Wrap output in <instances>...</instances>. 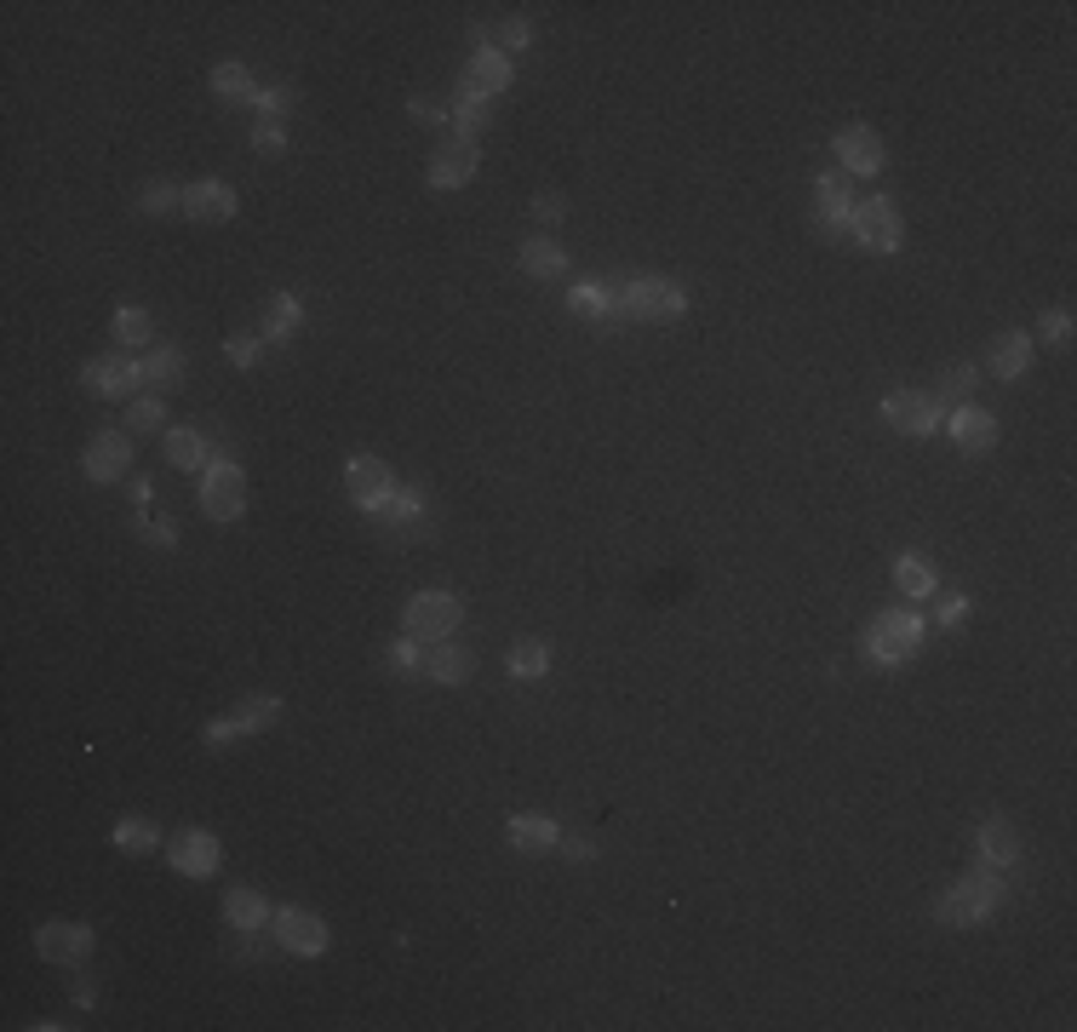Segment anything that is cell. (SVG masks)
<instances>
[{"instance_id": "obj_10", "label": "cell", "mask_w": 1077, "mask_h": 1032, "mask_svg": "<svg viewBox=\"0 0 1077 1032\" xmlns=\"http://www.w3.org/2000/svg\"><path fill=\"white\" fill-rule=\"evenodd\" d=\"M814 218L825 236H849V218H854V195H849V178H814Z\"/></svg>"}, {"instance_id": "obj_17", "label": "cell", "mask_w": 1077, "mask_h": 1032, "mask_svg": "<svg viewBox=\"0 0 1077 1032\" xmlns=\"http://www.w3.org/2000/svg\"><path fill=\"white\" fill-rule=\"evenodd\" d=\"M86 390L92 396H126L132 385H139V361H126V356H98V361H86Z\"/></svg>"}, {"instance_id": "obj_31", "label": "cell", "mask_w": 1077, "mask_h": 1032, "mask_svg": "<svg viewBox=\"0 0 1077 1032\" xmlns=\"http://www.w3.org/2000/svg\"><path fill=\"white\" fill-rule=\"evenodd\" d=\"M424 672H430L435 683H464V677H470V654L453 648V643H435V654H424Z\"/></svg>"}, {"instance_id": "obj_27", "label": "cell", "mask_w": 1077, "mask_h": 1032, "mask_svg": "<svg viewBox=\"0 0 1077 1032\" xmlns=\"http://www.w3.org/2000/svg\"><path fill=\"white\" fill-rule=\"evenodd\" d=\"M522 270H527V276H562V270H567V253H562L551 236H527V242H522Z\"/></svg>"}, {"instance_id": "obj_3", "label": "cell", "mask_w": 1077, "mask_h": 1032, "mask_svg": "<svg viewBox=\"0 0 1077 1032\" xmlns=\"http://www.w3.org/2000/svg\"><path fill=\"white\" fill-rule=\"evenodd\" d=\"M201 511H207L213 522H235L247 511V477L235 471L229 459L207 464V477H201Z\"/></svg>"}, {"instance_id": "obj_32", "label": "cell", "mask_w": 1077, "mask_h": 1032, "mask_svg": "<svg viewBox=\"0 0 1077 1032\" xmlns=\"http://www.w3.org/2000/svg\"><path fill=\"white\" fill-rule=\"evenodd\" d=\"M894 585L905 591V596H934V569L923 556H900L894 562Z\"/></svg>"}, {"instance_id": "obj_45", "label": "cell", "mask_w": 1077, "mask_h": 1032, "mask_svg": "<svg viewBox=\"0 0 1077 1032\" xmlns=\"http://www.w3.org/2000/svg\"><path fill=\"white\" fill-rule=\"evenodd\" d=\"M390 665H396V672H413V665H419V648H413V637H401V643L390 648Z\"/></svg>"}, {"instance_id": "obj_49", "label": "cell", "mask_w": 1077, "mask_h": 1032, "mask_svg": "<svg viewBox=\"0 0 1077 1032\" xmlns=\"http://www.w3.org/2000/svg\"><path fill=\"white\" fill-rule=\"evenodd\" d=\"M144 540H150V545H178V528H166V522H144Z\"/></svg>"}, {"instance_id": "obj_11", "label": "cell", "mask_w": 1077, "mask_h": 1032, "mask_svg": "<svg viewBox=\"0 0 1077 1032\" xmlns=\"http://www.w3.org/2000/svg\"><path fill=\"white\" fill-rule=\"evenodd\" d=\"M132 471V442L121 437V430H98V437L86 442V477L92 482H121Z\"/></svg>"}, {"instance_id": "obj_29", "label": "cell", "mask_w": 1077, "mask_h": 1032, "mask_svg": "<svg viewBox=\"0 0 1077 1032\" xmlns=\"http://www.w3.org/2000/svg\"><path fill=\"white\" fill-rule=\"evenodd\" d=\"M298 321H305V310H298V298H287V293H276V298H269V305L258 310L264 339H287V333H298Z\"/></svg>"}, {"instance_id": "obj_22", "label": "cell", "mask_w": 1077, "mask_h": 1032, "mask_svg": "<svg viewBox=\"0 0 1077 1032\" xmlns=\"http://www.w3.org/2000/svg\"><path fill=\"white\" fill-rule=\"evenodd\" d=\"M281 706L276 701H253L242 717H224V723H207V746H224V740H235V735H253V728H264L269 717H276Z\"/></svg>"}, {"instance_id": "obj_43", "label": "cell", "mask_w": 1077, "mask_h": 1032, "mask_svg": "<svg viewBox=\"0 0 1077 1032\" xmlns=\"http://www.w3.org/2000/svg\"><path fill=\"white\" fill-rule=\"evenodd\" d=\"M258 339H264V333H235V339H229V361H242V368H247V361H258Z\"/></svg>"}, {"instance_id": "obj_47", "label": "cell", "mask_w": 1077, "mask_h": 1032, "mask_svg": "<svg viewBox=\"0 0 1077 1032\" xmlns=\"http://www.w3.org/2000/svg\"><path fill=\"white\" fill-rule=\"evenodd\" d=\"M413 115H419V121H453L448 104H435V98H413Z\"/></svg>"}, {"instance_id": "obj_50", "label": "cell", "mask_w": 1077, "mask_h": 1032, "mask_svg": "<svg viewBox=\"0 0 1077 1032\" xmlns=\"http://www.w3.org/2000/svg\"><path fill=\"white\" fill-rule=\"evenodd\" d=\"M258 110H269V115H281V110H287V92H281V86H269V92H258Z\"/></svg>"}, {"instance_id": "obj_13", "label": "cell", "mask_w": 1077, "mask_h": 1032, "mask_svg": "<svg viewBox=\"0 0 1077 1032\" xmlns=\"http://www.w3.org/2000/svg\"><path fill=\"white\" fill-rule=\"evenodd\" d=\"M470 178H476V144H470V139H448L442 150L430 155V184L435 190H459Z\"/></svg>"}, {"instance_id": "obj_46", "label": "cell", "mask_w": 1077, "mask_h": 1032, "mask_svg": "<svg viewBox=\"0 0 1077 1032\" xmlns=\"http://www.w3.org/2000/svg\"><path fill=\"white\" fill-rule=\"evenodd\" d=\"M499 35H504V47L516 52V47H527V35H533V29H527V18H511V23L499 29Z\"/></svg>"}, {"instance_id": "obj_1", "label": "cell", "mask_w": 1077, "mask_h": 1032, "mask_svg": "<svg viewBox=\"0 0 1077 1032\" xmlns=\"http://www.w3.org/2000/svg\"><path fill=\"white\" fill-rule=\"evenodd\" d=\"M917 643H923V620L917 614H905V609H889V614H878L865 625V654L878 660V665H900V660H912L917 654Z\"/></svg>"}, {"instance_id": "obj_24", "label": "cell", "mask_w": 1077, "mask_h": 1032, "mask_svg": "<svg viewBox=\"0 0 1077 1032\" xmlns=\"http://www.w3.org/2000/svg\"><path fill=\"white\" fill-rule=\"evenodd\" d=\"M1026 361H1032V339H1026V333H997V345H992V374H997V379H1020Z\"/></svg>"}, {"instance_id": "obj_5", "label": "cell", "mask_w": 1077, "mask_h": 1032, "mask_svg": "<svg viewBox=\"0 0 1077 1032\" xmlns=\"http://www.w3.org/2000/svg\"><path fill=\"white\" fill-rule=\"evenodd\" d=\"M849 242H860L865 253H894L900 247V213H894V202H860L854 207V218H849Z\"/></svg>"}, {"instance_id": "obj_20", "label": "cell", "mask_w": 1077, "mask_h": 1032, "mask_svg": "<svg viewBox=\"0 0 1077 1032\" xmlns=\"http://www.w3.org/2000/svg\"><path fill=\"white\" fill-rule=\"evenodd\" d=\"M448 115H453V139H470V144H476V132L493 121V98L459 86V92H453V104H448Z\"/></svg>"}, {"instance_id": "obj_19", "label": "cell", "mask_w": 1077, "mask_h": 1032, "mask_svg": "<svg viewBox=\"0 0 1077 1032\" xmlns=\"http://www.w3.org/2000/svg\"><path fill=\"white\" fill-rule=\"evenodd\" d=\"M952 442H957L963 453H986V448H997V419L981 413V408H957V413H952Z\"/></svg>"}, {"instance_id": "obj_35", "label": "cell", "mask_w": 1077, "mask_h": 1032, "mask_svg": "<svg viewBox=\"0 0 1077 1032\" xmlns=\"http://www.w3.org/2000/svg\"><path fill=\"white\" fill-rule=\"evenodd\" d=\"M155 838H161V831H155L150 820H139V815H132V820H115V844H121V849H132V855H150V849H155Z\"/></svg>"}, {"instance_id": "obj_42", "label": "cell", "mask_w": 1077, "mask_h": 1032, "mask_svg": "<svg viewBox=\"0 0 1077 1032\" xmlns=\"http://www.w3.org/2000/svg\"><path fill=\"white\" fill-rule=\"evenodd\" d=\"M1043 339H1049V345H1066V339H1071V310H1049V316H1043Z\"/></svg>"}, {"instance_id": "obj_37", "label": "cell", "mask_w": 1077, "mask_h": 1032, "mask_svg": "<svg viewBox=\"0 0 1077 1032\" xmlns=\"http://www.w3.org/2000/svg\"><path fill=\"white\" fill-rule=\"evenodd\" d=\"M184 207V190H173V184H144V195H139V207L144 213H166V207Z\"/></svg>"}, {"instance_id": "obj_34", "label": "cell", "mask_w": 1077, "mask_h": 1032, "mask_svg": "<svg viewBox=\"0 0 1077 1032\" xmlns=\"http://www.w3.org/2000/svg\"><path fill=\"white\" fill-rule=\"evenodd\" d=\"M150 327H155V321H150V310H126V305H121V310H115V321H110V333H115V339H121L126 350H132V345H144V339H150Z\"/></svg>"}, {"instance_id": "obj_9", "label": "cell", "mask_w": 1077, "mask_h": 1032, "mask_svg": "<svg viewBox=\"0 0 1077 1032\" xmlns=\"http://www.w3.org/2000/svg\"><path fill=\"white\" fill-rule=\"evenodd\" d=\"M276 941L287 952H298V958H316L327 947V923L316 912H305V907H281L276 912Z\"/></svg>"}, {"instance_id": "obj_51", "label": "cell", "mask_w": 1077, "mask_h": 1032, "mask_svg": "<svg viewBox=\"0 0 1077 1032\" xmlns=\"http://www.w3.org/2000/svg\"><path fill=\"white\" fill-rule=\"evenodd\" d=\"M968 614V603H963V596H946V603H940V620H946V625H957Z\"/></svg>"}, {"instance_id": "obj_48", "label": "cell", "mask_w": 1077, "mask_h": 1032, "mask_svg": "<svg viewBox=\"0 0 1077 1032\" xmlns=\"http://www.w3.org/2000/svg\"><path fill=\"white\" fill-rule=\"evenodd\" d=\"M533 213L545 218V224H556L562 218V195H533Z\"/></svg>"}, {"instance_id": "obj_39", "label": "cell", "mask_w": 1077, "mask_h": 1032, "mask_svg": "<svg viewBox=\"0 0 1077 1032\" xmlns=\"http://www.w3.org/2000/svg\"><path fill=\"white\" fill-rule=\"evenodd\" d=\"M419 511H424V499H419V488H401V493L390 499V505H384V517H390V522H413Z\"/></svg>"}, {"instance_id": "obj_12", "label": "cell", "mask_w": 1077, "mask_h": 1032, "mask_svg": "<svg viewBox=\"0 0 1077 1032\" xmlns=\"http://www.w3.org/2000/svg\"><path fill=\"white\" fill-rule=\"evenodd\" d=\"M218 860H224V849H218L213 831H178V838H173V867L184 878H213Z\"/></svg>"}, {"instance_id": "obj_14", "label": "cell", "mask_w": 1077, "mask_h": 1032, "mask_svg": "<svg viewBox=\"0 0 1077 1032\" xmlns=\"http://www.w3.org/2000/svg\"><path fill=\"white\" fill-rule=\"evenodd\" d=\"M35 952L47 958V963H81L86 952H92V929L86 923H47L41 936H35Z\"/></svg>"}, {"instance_id": "obj_21", "label": "cell", "mask_w": 1077, "mask_h": 1032, "mask_svg": "<svg viewBox=\"0 0 1077 1032\" xmlns=\"http://www.w3.org/2000/svg\"><path fill=\"white\" fill-rule=\"evenodd\" d=\"M504 838H511L522 855H538V849H556V820H545V815H511V826H504Z\"/></svg>"}, {"instance_id": "obj_8", "label": "cell", "mask_w": 1077, "mask_h": 1032, "mask_svg": "<svg viewBox=\"0 0 1077 1032\" xmlns=\"http://www.w3.org/2000/svg\"><path fill=\"white\" fill-rule=\"evenodd\" d=\"M992 907H997V883L981 872V878H963V883L946 889V901H940V918L963 929V923H981Z\"/></svg>"}, {"instance_id": "obj_28", "label": "cell", "mask_w": 1077, "mask_h": 1032, "mask_svg": "<svg viewBox=\"0 0 1077 1032\" xmlns=\"http://www.w3.org/2000/svg\"><path fill=\"white\" fill-rule=\"evenodd\" d=\"M213 92L224 98V104H258V86L247 75V63H218V70H213Z\"/></svg>"}, {"instance_id": "obj_30", "label": "cell", "mask_w": 1077, "mask_h": 1032, "mask_svg": "<svg viewBox=\"0 0 1077 1032\" xmlns=\"http://www.w3.org/2000/svg\"><path fill=\"white\" fill-rule=\"evenodd\" d=\"M224 918H229V929H264V895L258 889H229L224 895Z\"/></svg>"}, {"instance_id": "obj_38", "label": "cell", "mask_w": 1077, "mask_h": 1032, "mask_svg": "<svg viewBox=\"0 0 1077 1032\" xmlns=\"http://www.w3.org/2000/svg\"><path fill=\"white\" fill-rule=\"evenodd\" d=\"M968 390H974V368H968V361H957V368L946 374V385H940V402H963Z\"/></svg>"}, {"instance_id": "obj_41", "label": "cell", "mask_w": 1077, "mask_h": 1032, "mask_svg": "<svg viewBox=\"0 0 1077 1032\" xmlns=\"http://www.w3.org/2000/svg\"><path fill=\"white\" fill-rule=\"evenodd\" d=\"M556 849H562L567 860H591V855H596V838H585V831H562Z\"/></svg>"}, {"instance_id": "obj_6", "label": "cell", "mask_w": 1077, "mask_h": 1032, "mask_svg": "<svg viewBox=\"0 0 1077 1032\" xmlns=\"http://www.w3.org/2000/svg\"><path fill=\"white\" fill-rule=\"evenodd\" d=\"M345 482H350V499H356L361 511H384L390 499H396L390 464H384V459H373V453H356V459L345 464Z\"/></svg>"}, {"instance_id": "obj_25", "label": "cell", "mask_w": 1077, "mask_h": 1032, "mask_svg": "<svg viewBox=\"0 0 1077 1032\" xmlns=\"http://www.w3.org/2000/svg\"><path fill=\"white\" fill-rule=\"evenodd\" d=\"M166 459H173L178 471H207V464H213V448H207V437H201V430H173V437H166Z\"/></svg>"}, {"instance_id": "obj_18", "label": "cell", "mask_w": 1077, "mask_h": 1032, "mask_svg": "<svg viewBox=\"0 0 1077 1032\" xmlns=\"http://www.w3.org/2000/svg\"><path fill=\"white\" fill-rule=\"evenodd\" d=\"M459 86L482 92V98L504 92V86H511V58H504L499 47H482L476 58H470V70H464V81H459Z\"/></svg>"}, {"instance_id": "obj_40", "label": "cell", "mask_w": 1077, "mask_h": 1032, "mask_svg": "<svg viewBox=\"0 0 1077 1032\" xmlns=\"http://www.w3.org/2000/svg\"><path fill=\"white\" fill-rule=\"evenodd\" d=\"M126 425L139 430V437H144V430H161V402H155V396H144V402H132Z\"/></svg>"}, {"instance_id": "obj_4", "label": "cell", "mask_w": 1077, "mask_h": 1032, "mask_svg": "<svg viewBox=\"0 0 1077 1032\" xmlns=\"http://www.w3.org/2000/svg\"><path fill=\"white\" fill-rule=\"evenodd\" d=\"M883 419L894 430H905V437H929V430L946 425V402H940V396H923V390H894L883 402Z\"/></svg>"}, {"instance_id": "obj_7", "label": "cell", "mask_w": 1077, "mask_h": 1032, "mask_svg": "<svg viewBox=\"0 0 1077 1032\" xmlns=\"http://www.w3.org/2000/svg\"><path fill=\"white\" fill-rule=\"evenodd\" d=\"M625 310L636 321H677L688 310V298H683L677 282H630L625 287Z\"/></svg>"}, {"instance_id": "obj_2", "label": "cell", "mask_w": 1077, "mask_h": 1032, "mask_svg": "<svg viewBox=\"0 0 1077 1032\" xmlns=\"http://www.w3.org/2000/svg\"><path fill=\"white\" fill-rule=\"evenodd\" d=\"M459 596H448V591H419L413 603H408V637L413 643H448L453 637V625H459Z\"/></svg>"}, {"instance_id": "obj_44", "label": "cell", "mask_w": 1077, "mask_h": 1032, "mask_svg": "<svg viewBox=\"0 0 1077 1032\" xmlns=\"http://www.w3.org/2000/svg\"><path fill=\"white\" fill-rule=\"evenodd\" d=\"M253 144H258L264 155H276V150H281L287 139H281V126H276V121H258V132H253Z\"/></svg>"}, {"instance_id": "obj_33", "label": "cell", "mask_w": 1077, "mask_h": 1032, "mask_svg": "<svg viewBox=\"0 0 1077 1032\" xmlns=\"http://www.w3.org/2000/svg\"><path fill=\"white\" fill-rule=\"evenodd\" d=\"M567 305H574V316H585V321H608V287L579 282V287H567Z\"/></svg>"}, {"instance_id": "obj_26", "label": "cell", "mask_w": 1077, "mask_h": 1032, "mask_svg": "<svg viewBox=\"0 0 1077 1032\" xmlns=\"http://www.w3.org/2000/svg\"><path fill=\"white\" fill-rule=\"evenodd\" d=\"M974 849H981V860H986V867H1008V860L1020 855V844H1015V826H1008V820H986V826H981V844H974Z\"/></svg>"}, {"instance_id": "obj_23", "label": "cell", "mask_w": 1077, "mask_h": 1032, "mask_svg": "<svg viewBox=\"0 0 1077 1032\" xmlns=\"http://www.w3.org/2000/svg\"><path fill=\"white\" fill-rule=\"evenodd\" d=\"M139 379H144L155 396L178 390V379H184V356H178V350H150V356L139 361Z\"/></svg>"}, {"instance_id": "obj_16", "label": "cell", "mask_w": 1077, "mask_h": 1032, "mask_svg": "<svg viewBox=\"0 0 1077 1032\" xmlns=\"http://www.w3.org/2000/svg\"><path fill=\"white\" fill-rule=\"evenodd\" d=\"M184 213H189L195 224H218V218L235 213V190L218 184V178H201V184L184 190Z\"/></svg>"}, {"instance_id": "obj_36", "label": "cell", "mask_w": 1077, "mask_h": 1032, "mask_svg": "<svg viewBox=\"0 0 1077 1032\" xmlns=\"http://www.w3.org/2000/svg\"><path fill=\"white\" fill-rule=\"evenodd\" d=\"M545 665H551L545 643H516L511 648V677H545Z\"/></svg>"}, {"instance_id": "obj_15", "label": "cell", "mask_w": 1077, "mask_h": 1032, "mask_svg": "<svg viewBox=\"0 0 1077 1032\" xmlns=\"http://www.w3.org/2000/svg\"><path fill=\"white\" fill-rule=\"evenodd\" d=\"M837 155L849 173H883V139L871 126H843L837 132Z\"/></svg>"}]
</instances>
